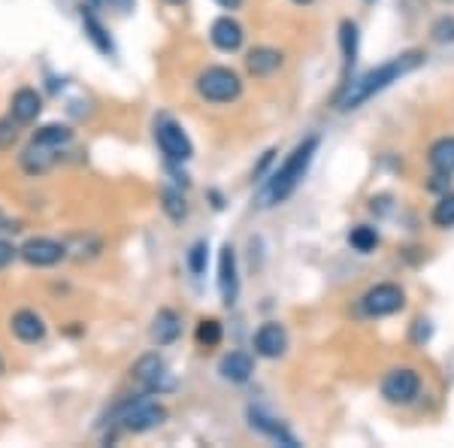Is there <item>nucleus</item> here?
Wrapping results in <instances>:
<instances>
[{
    "label": "nucleus",
    "mask_w": 454,
    "mask_h": 448,
    "mask_svg": "<svg viewBox=\"0 0 454 448\" xmlns=\"http://www.w3.org/2000/svg\"><path fill=\"white\" fill-rule=\"evenodd\" d=\"M254 355L258 358H267V361H276L288 351V330H285L279 321H267L254 330Z\"/></svg>",
    "instance_id": "obj_12"
},
{
    "label": "nucleus",
    "mask_w": 454,
    "mask_h": 448,
    "mask_svg": "<svg viewBox=\"0 0 454 448\" xmlns=\"http://www.w3.org/2000/svg\"><path fill=\"white\" fill-rule=\"evenodd\" d=\"M424 61H427V55H424L421 49H406V52L387 58L385 64L367 70L364 76L351 79V83H342L340 94H336V109H342V113H348V109H361L367 100L376 98V94L387 91V88H391L394 83H400L403 76H409V73L419 70Z\"/></svg>",
    "instance_id": "obj_1"
},
{
    "label": "nucleus",
    "mask_w": 454,
    "mask_h": 448,
    "mask_svg": "<svg viewBox=\"0 0 454 448\" xmlns=\"http://www.w3.org/2000/svg\"><path fill=\"white\" fill-rule=\"evenodd\" d=\"M430 218H434L436 227H442V231H449L454 227V191H445L442 197H439V203L430 212Z\"/></svg>",
    "instance_id": "obj_28"
},
{
    "label": "nucleus",
    "mask_w": 454,
    "mask_h": 448,
    "mask_svg": "<svg viewBox=\"0 0 454 448\" xmlns=\"http://www.w3.org/2000/svg\"><path fill=\"white\" fill-rule=\"evenodd\" d=\"M282 64H285V55L279 52V49H273V46H254L252 52L246 55V70L252 73L254 79L273 76Z\"/></svg>",
    "instance_id": "obj_17"
},
{
    "label": "nucleus",
    "mask_w": 454,
    "mask_h": 448,
    "mask_svg": "<svg viewBox=\"0 0 454 448\" xmlns=\"http://www.w3.org/2000/svg\"><path fill=\"white\" fill-rule=\"evenodd\" d=\"M442 4H454V0H442Z\"/></svg>",
    "instance_id": "obj_41"
},
{
    "label": "nucleus",
    "mask_w": 454,
    "mask_h": 448,
    "mask_svg": "<svg viewBox=\"0 0 454 448\" xmlns=\"http://www.w3.org/2000/svg\"><path fill=\"white\" fill-rule=\"evenodd\" d=\"M167 4H173V6H182V4H185V0H167Z\"/></svg>",
    "instance_id": "obj_37"
},
{
    "label": "nucleus",
    "mask_w": 454,
    "mask_h": 448,
    "mask_svg": "<svg viewBox=\"0 0 454 448\" xmlns=\"http://www.w3.org/2000/svg\"><path fill=\"white\" fill-rule=\"evenodd\" d=\"M194 91H197V98L207 100V104L224 106V104L239 100V94H243V79H239L237 70L222 67V64H212V67H203L197 73Z\"/></svg>",
    "instance_id": "obj_4"
},
{
    "label": "nucleus",
    "mask_w": 454,
    "mask_h": 448,
    "mask_svg": "<svg viewBox=\"0 0 454 448\" xmlns=\"http://www.w3.org/2000/svg\"><path fill=\"white\" fill-rule=\"evenodd\" d=\"M357 46H361L357 25L351 19L340 21V49H342V67H346V76H348V70L355 67V61H357Z\"/></svg>",
    "instance_id": "obj_24"
},
{
    "label": "nucleus",
    "mask_w": 454,
    "mask_h": 448,
    "mask_svg": "<svg viewBox=\"0 0 454 448\" xmlns=\"http://www.w3.org/2000/svg\"><path fill=\"white\" fill-rule=\"evenodd\" d=\"M348 246L355 248V252H361V255L376 252V248H379V231H376V227H370V224H357V227H351V233H348Z\"/></svg>",
    "instance_id": "obj_25"
},
{
    "label": "nucleus",
    "mask_w": 454,
    "mask_h": 448,
    "mask_svg": "<svg viewBox=\"0 0 454 448\" xmlns=\"http://www.w3.org/2000/svg\"><path fill=\"white\" fill-rule=\"evenodd\" d=\"M427 161L436 173L454 176V137H439L427 152Z\"/></svg>",
    "instance_id": "obj_23"
},
{
    "label": "nucleus",
    "mask_w": 454,
    "mask_h": 448,
    "mask_svg": "<svg viewBox=\"0 0 454 448\" xmlns=\"http://www.w3.org/2000/svg\"><path fill=\"white\" fill-rule=\"evenodd\" d=\"M218 294H222V303L231 310L239 297V267H237V248L231 242H224L222 252H218Z\"/></svg>",
    "instance_id": "obj_10"
},
{
    "label": "nucleus",
    "mask_w": 454,
    "mask_h": 448,
    "mask_svg": "<svg viewBox=\"0 0 454 448\" xmlns=\"http://www.w3.org/2000/svg\"><path fill=\"white\" fill-rule=\"evenodd\" d=\"M209 40H212V46H215L218 52L233 55V52H239V49H243L246 31H243V25H239V21L233 19V16H218L209 25Z\"/></svg>",
    "instance_id": "obj_14"
},
{
    "label": "nucleus",
    "mask_w": 454,
    "mask_h": 448,
    "mask_svg": "<svg viewBox=\"0 0 454 448\" xmlns=\"http://www.w3.org/2000/svg\"><path fill=\"white\" fill-rule=\"evenodd\" d=\"M0 231H10V227H6V216H4V209H0Z\"/></svg>",
    "instance_id": "obj_35"
},
{
    "label": "nucleus",
    "mask_w": 454,
    "mask_h": 448,
    "mask_svg": "<svg viewBox=\"0 0 454 448\" xmlns=\"http://www.w3.org/2000/svg\"><path fill=\"white\" fill-rule=\"evenodd\" d=\"M31 143H40V145H46V149L61 152L64 145L73 143V128L70 124H61V122H49V124H43V128L34 130Z\"/></svg>",
    "instance_id": "obj_21"
},
{
    "label": "nucleus",
    "mask_w": 454,
    "mask_h": 448,
    "mask_svg": "<svg viewBox=\"0 0 454 448\" xmlns=\"http://www.w3.org/2000/svg\"><path fill=\"white\" fill-rule=\"evenodd\" d=\"M430 36H434L436 43H454V16L436 19L434 28H430Z\"/></svg>",
    "instance_id": "obj_30"
},
{
    "label": "nucleus",
    "mask_w": 454,
    "mask_h": 448,
    "mask_svg": "<svg viewBox=\"0 0 454 448\" xmlns=\"http://www.w3.org/2000/svg\"><path fill=\"white\" fill-rule=\"evenodd\" d=\"M222 336H224L222 321H215V318H203L194 330V340L200 349H215V345L222 342Z\"/></svg>",
    "instance_id": "obj_27"
},
{
    "label": "nucleus",
    "mask_w": 454,
    "mask_h": 448,
    "mask_svg": "<svg viewBox=\"0 0 454 448\" xmlns=\"http://www.w3.org/2000/svg\"><path fill=\"white\" fill-rule=\"evenodd\" d=\"M40 113H43V94L36 91V88H19V91L12 94L10 115L21 124V128H25V124H34L40 119Z\"/></svg>",
    "instance_id": "obj_16"
},
{
    "label": "nucleus",
    "mask_w": 454,
    "mask_h": 448,
    "mask_svg": "<svg viewBox=\"0 0 454 448\" xmlns=\"http://www.w3.org/2000/svg\"><path fill=\"white\" fill-rule=\"evenodd\" d=\"M246 418H248V428H252L254 433H261V436H267L270 443L285 445V448H300V439H297L288 428H285L279 418L267 415V413H263V409H258V406H248Z\"/></svg>",
    "instance_id": "obj_11"
},
{
    "label": "nucleus",
    "mask_w": 454,
    "mask_h": 448,
    "mask_svg": "<svg viewBox=\"0 0 454 448\" xmlns=\"http://www.w3.org/2000/svg\"><path fill=\"white\" fill-rule=\"evenodd\" d=\"M82 31H85V40L91 43L94 49H98L100 55H106V58H113L115 55V43H113V36H109L106 31V25L98 19V12H94V6L91 4H82Z\"/></svg>",
    "instance_id": "obj_15"
},
{
    "label": "nucleus",
    "mask_w": 454,
    "mask_h": 448,
    "mask_svg": "<svg viewBox=\"0 0 454 448\" xmlns=\"http://www.w3.org/2000/svg\"><path fill=\"white\" fill-rule=\"evenodd\" d=\"M421 394V376L412 366H397L382 379V397L394 406H409Z\"/></svg>",
    "instance_id": "obj_9"
},
{
    "label": "nucleus",
    "mask_w": 454,
    "mask_h": 448,
    "mask_svg": "<svg viewBox=\"0 0 454 448\" xmlns=\"http://www.w3.org/2000/svg\"><path fill=\"white\" fill-rule=\"evenodd\" d=\"M364 4H376V0H364Z\"/></svg>",
    "instance_id": "obj_40"
},
{
    "label": "nucleus",
    "mask_w": 454,
    "mask_h": 448,
    "mask_svg": "<svg viewBox=\"0 0 454 448\" xmlns=\"http://www.w3.org/2000/svg\"><path fill=\"white\" fill-rule=\"evenodd\" d=\"M88 4H91V6H98V4H104V0H88Z\"/></svg>",
    "instance_id": "obj_38"
},
{
    "label": "nucleus",
    "mask_w": 454,
    "mask_h": 448,
    "mask_svg": "<svg viewBox=\"0 0 454 448\" xmlns=\"http://www.w3.org/2000/svg\"><path fill=\"white\" fill-rule=\"evenodd\" d=\"M113 418H115V424L128 433H149L167 421V409H164V403L155 400V394L143 391V394L128 397L124 403H119Z\"/></svg>",
    "instance_id": "obj_3"
},
{
    "label": "nucleus",
    "mask_w": 454,
    "mask_h": 448,
    "mask_svg": "<svg viewBox=\"0 0 454 448\" xmlns=\"http://www.w3.org/2000/svg\"><path fill=\"white\" fill-rule=\"evenodd\" d=\"M149 336L155 345H173L182 336V315L176 310H158L155 321L149 327Z\"/></svg>",
    "instance_id": "obj_18"
},
{
    "label": "nucleus",
    "mask_w": 454,
    "mask_h": 448,
    "mask_svg": "<svg viewBox=\"0 0 454 448\" xmlns=\"http://www.w3.org/2000/svg\"><path fill=\"white\" fill-rule=\"evenodd\" d=\"M104 4L109 6V10L119 12V16H128V12H134L137 0H104Z\"/></svg>",
    "instance_id": "obj_32"
},
{
    "label": "nucleus",
    "mask_w": 454,
    "mask_h": 448,
    "mask_svg": "<svg viewBox=\"0 0 454 448\" xmlns=\"http://www.w3.org/2000/svg\"><path fill=\"white\" fill-rule=\"evenodd\" d=\"M273 155H276V149H267V152H263V158L258 161V167L252 170V179H261V176L267 173V167L273 164Z\"/></svg>",
    "instance_id": "obj_33"
},
{
    "label": "nucleus",
    "mask_w": 454,
    "mask_h": 448,
    "mask_svg": "<svg viewBox=\"0 0 454 448\" xmlns=\"http://www.w3.org/2000/svg\"><path fill=\"white\" fill-rule=\"evenodd\" d=\"M318 145H321V139L315 137V134L306 137V139H300V143L294 145V152H291V155L282 161L279 170L270 173L267 185H263V191H261V200H258L263 209L279 207V203H285L291 194H294L297 185L303 182V176L309 173L315 155H318Z\"/></svg>",
    "instance_id": "obj_2"
},
{
    "label": "nucleus",
    "mask_w": 454,
    "mask_h": 448,
    "mask_svg": "<svg viewBox=\"0 0 454 448\" xmlns=\"http://www.w3.org/2000/svg\"><path fill=\"white\" fill-rule=\"evenodd\" d=\"M16 258H19V248L10 240H0V270H6Z\"/></svg>",
    "instance_id": "obj_31"
},
{
    "label": "nucleus",
    "mask_w": 454,
    "mask_h": 448,
    "mask_svg": "<svg viewBox=\"0 0 454 448\" xmlns=\"http://www.w3.org/2000/svg\"><path fill=\"white\" fill-rule=\"evenodd\" d=\"M19 128L21 124L12 119V115H4V119H0V152H10L12 145L19 143Z\"/></svg>",
    "instance_id": "obj_29"
},
{
    "label": "nucleus",
    "mask_w": 454,
    "mask_h": 448,
    "mask_svg": "<svg viewBox=\"0 0 454 448\" xmlns=\"http://www.w3.org/2000/svg\"><path fill=\"white\" fill-rule=\"evenodd\" d=\"M207 263H209V242L207 240H197L188 246L185 252V267L192 276H203L207 273Z\"/></svg>",
    "instance_id": "obj_26"
},
{
    "label": "nucleus",
    "mask_w": 454,
    "mask_h": 448,
    "mask_svg": "<svg viewBox=\"0 0 454 448\" xmlns=\"http://www.w3.org/2000/svg\"><path fill=\"white\" fill-rule=\"evenodd\" d=\"M294 4H312V0H294Z\"/></svg>",
    "instance_id": "obj_39"
},
{
    "label": "nucleus",
    "mask_w": 454,
    "mask_h": 448,
    "mask_svg": "<svg viewBox=\"0 0 454 448\" xmlns=\"http://www.w3.org/2000/svg\"><path fill=\"white\" fill-rule=\"evenodd\" d=\"M406 306V291L394 282H379L361 297V312L370 318H387V315H397Z\"/></svg>",
    "instance_id": "obj_7"
},
{
    "label": "nucleus",
    "mask_w": 454,
    "mask_h": 448,
    "mask_svg": "<svg viewBox=\"0 0 454 448\" xmlns=\"http://www.w3.org/2000/svg\"><path fill=\"white\" fill-rule=\"evenodd\" d=\"M218 6H222V10H239V6H243V0H215Z\"/></svg>",
    "instance_id": "obj_34"
},
{
    "label": "nucleus",
    "mask_w": 454,
    "mask_h": 448,
    "mask_svg": "<svg viewBox=\"0 0 454 448\" xmlns=\"http://www.w3.org/2000/svg\"><path fill=\"white\" fill-rule=\"evenodd\" d=\"M55 161H58V149H46V145H40V143H31L25 152L19 155V164H21V170H25L27 176H43V173H49L55 167Z\"/></svg>",
    "instance_id": "obj_19"
},
{
    "label": "nucleus",
    "mask_w": 454,
    "mask_h": 448,
    "mask_svg": "<svg viewBox=\"0 0 454 448\" xmlns=\"http://www.w3.org/2000/svg\"><path fill=\"white\" fill-rule=\"evenodd\" d=\"M130 373H134L137 385H140L145 394L164 397V394L176 391V379H173V373L167 370L164 358H160L158 351H152V355H143L140 361L134 364V370H130Z\"/></svg>",
    "instance_id": "obj_6"
},
{
    "label": "nucleus",
    "mask_w": 454,
    "mask_h": 448,
    "mask_svg": "<svg viewBox=\"0 0 454 448\" xmlns=\"http://www.w3.org/2000/svg\"><path fill=\"white\" fill-rule=\"evenodd\" d=\"M10 334L16 336L19 342L36 345V342L46 340L49 327H46V318H43L36 310H16L10 315Z\"/></svg>",
    "instance_id": "obj_13"
},
{
    "label": "nucleus",
    "mask_w": 454,
    "mask_h": 448,
    "mask_svg": "<svg viewBox=\"0 0 454 448\" xmlns=\"http://www.w3.org/2000/svg\"><path fill=\"white\" fill-rule=\"evenodd\" d=\"M19 258L34 270H49L67 258V246L52 237H31L19 246Z\"/></svg>",
    "instance_id": "obj_8"
},
{
    "label": "nucleus",
    "mask_w": 454,
    "mask_h": 448,
    "mask_svg": "<svg viewBox=\"0 0 454 448\" xmlns=\"http://www.w3.org/2000/svg\"><path fill=\"white\" fill-rule=\"evenodd\" d=\"M6 373V364H4V358H0V376H4Z\"/></svg>",
    "instance_id": "obj_36"
},
{
    "label": "nucleus",
    "mask_w": 454,
    "mask_h": 448,
    "mask_svg": "<svg viewBox=\"0 0 454 448\" xmlns=\"http://www.w3.org/2000/svg\"><path fill=\"white\" fill-rule=\"evenodd\" d=\"M160 209H164V216L170 218V222L182 224L188 218V200L185 194H182L179 185H167L160 188Z\"/></svg>",
    "instance_id": "obj_22"
},
{
    "label": "nucleus",
    "mask_w": 454,
    "mask_h": 448,
    "mask_svg": "<svg viewBox=\"0 0 454 448\" xmlns=\"http://www.w3.org/2000/svg\"><path fill=\"white\" fill-rule=\"evenodd\" d=\"M152 134H155L158 152L164 155L167 164H188V161L194 158L192 137H188L185 128H182L176 119H170V115H158Z\"/></svg>",
    "instance_id": "obj_5"
},
{
    "label": "nucleus",
    "mask_w": 454,
    "mask_h": 448,
    "mask_svg": "<svg viewBox=\"0 0 454 448\" xmlns=\"http://www.w3.org/2000/svg\"><path fill=\"white\" fill-rule=\"evenodd\" d=\"M218 373H222V379L231 381V385H243V381L252 379L254 361H252V355H246V351H231V355L222 358Z\"/></svg>",
    "instance_id": "obj_20"
}]
</instances>
